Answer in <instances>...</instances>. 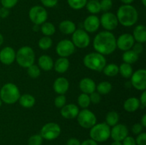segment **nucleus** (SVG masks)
I'll use <instances>...</instances> for the list:
<instances>
[{"label": "nucleus", "mask_w": 146, "mask_h": 145, "mask_svg": "<svg viewBox=\"0 0 146 145\" xmlns=\"http://www.w3.org/2000/svg\"><path fill=\"white\" fill-rule=\"evenodd\" d=\"M93 46L97 53L104 55H110L116 49V38L111 31H104L96 34Z\"/></svg>", "instance_id": "nucleus-1"}, {"label": "nucleus", "mask_w": 146, "mask_h": 145, "mask_svg": "<svg viewBox=\"0 0 146 145\" xmlns=\"http://www.w3.org/2000/svg\"><path fill=\"white\" fill-rule=\"evenodd\" d=\"M118 23L125 27L133 26L138 21V13L131 4H123L118 8L116 14Z\"/></svg>", "instance_id": "nucleus-2"}, {"label": "nucleus", "mask_w": 146, "mask_h": 145, "mask_svg": "<svg viewBox=\"0 0 146 145\" xmlns=\"http://www.w3.org/2000/svg\"><path fill=\"white\" fill-rule=\"evenodd\" d=\"M84 64L91 71L101 72L106 65V59L104 55L99 53H90L84 57Z\"/></svg>", "instance_id": "nucleus-3"}, {"label": "nucleus", "mask_w": 146, "mask_h": 145, "mask_svg": "<svg viewBox=\"0 0 146 145\" xmlns=\"http://www.w3.org/2000/svg\"><path fill=\"white\" fill-rule=\"evenodd\" d=\"M20 95L18 87L11 82H8L3 85L0 90V99L8 105H12L18 102Z\"/></svg>", "instance_id": "nucleus-4"}, {"label": "nucleus", "mask_w": 146, "mask_h": 145, "mask_svg": "<svg viewBox=\"0 0 146 145\" xmlns=\"http://www.w3.org/2000/svg\"><path fill=\"white\" fill-rule=\"evenodd\" d=\"M16 61L21 67L27 68L34 63L35 53L30 46H23L16 53Z\"/></svg>", "instance_id": "nucleus-5"}, {"label": "nucleus", "mask_w": 146, "mask_h": 145, "mask_svg": "<svg viewBox=\"0 0 146 145\" xmlns=\"http://www.w3.org/2000/svg\"><path fill=\"white\" fill-rule=\"evenodd\" d=\"M111 136V127L106 122L96 124L91 128L90 136L91 139L98 142H104L108 140Z\"/></svg>", "instance_id": "nucleus-6"}, {"label": "nucleus", "mask_w": 146, "mask_h": 145, "mask_svg": "<svg viewBox=\"0 0 146 145\" xmlns=\"http://www.w3.org/2000/svg\"><path fill=\"white\" fill-rule=\"evenodd\" d=\"M29 17L33 24L40 26L46 21L48 18V12L42 6L36 5L30 9Z\"/></svg>", "instance_id": "nucleus-7"}, {"label": "nucleus", "mask_w": 146, "mask_h": 145, "mask_svg": "<svg viewBox=\"0 0 146 145\" xmlns=\"http://www.w3.org/2000/svg\"><path fill=\"white\" fill-rule=\"evenodd\" d=\"M76 117L80 126L85 129H91L96 124L97 119L95 114L87 108L79 111Z\"/></svg>", "instance_id": "nucleus-8"}, {"label": "nucleus", "mask_w": 146, "mask_h": 145, "mask_svg": "<svg viewBox=\"0 0 146 145\" xmlns=\"http://www.w3.org/2000/svg\"><path fill=\"white\" fill-rule=\"evenodd\" d=\"M61 129L59 125L55 122H48L42 127L40 135L46 140L51 141L56 139L61 134Z\"/></svg>", "instance_id": "nucleus-9"}, {"label": "nucleus", "mask_w": 146, "mask_h": 145, "mask_svg": "<svg viewBox=\"0 0 146 145\" xmlns=\"http://www.w3.org/2000/svg\"><path fill=\"white\" fill-rule=\"evenodd\" d=\"M72 43L75 47L85 48L90 44V36L88 33L83 29H76L72 34Z\"/></svg>", "instance_id": "nucleus-10"}, {"label": "nucleus", "mask_w": 146, "mask_h": 145, "mask_svg": "<svg viewBox=\"0 0 146 145\" xmlns=\"http://www.w3.org/2000/svg\"><path fill=\"white\" fill-rule=\"evenodd\" d=\"M131 83L138 90L143 91L146 88V71L139 69L133 72L131 77Z\"/></svg>", "instance_id": "nucleus-11"}, {"label": "nucleus", "mask_w": 146, "mask_h": 145, "mask_svg": "<svg viewBox=\"0 0 146 145\" xmlns=\"http://www.w3.org/2000/svg\"><path fill=\"white\" fill-rule=\"evenodd\" d=\"M76 47L72 41L68 39L61 40L57 44L56 47V53L60 57L67 58L75 52Z\"/></svg>", "instance_id": "nucleus-12"}, {"label": "nucleus", "mask_w": 146, "mask_h": 145, "mask_svg": "<svg viewBox=\"0 0 146 145\" xmlns=\"http://www.w3.org/2000/svg\"><path fill=\"white\" fill-rule=\"evenodd\" d=\"M100 24L106 31H113L115 29L118 25V21L116 15L108 11L102 14L100 19Z\"/></svg>", "instance_id": "nucleus-13"}, {"label": "nucleus", "mask_w": 146, "mask_h": 145, "mask_svg": "<svg viewBox=\"0 0 146 145\" xmlns=\"http://www.w3.org/2000/svg\"><path fill=\"white\" fill-rule=\"evenodd\" d=\"M135 44V40L131 34H121L116 39V47L122 51L131 50Z\"/></svg>", "instance_id": "nucleus-14"}, {"label": "nucleus", "mask_w": 146, "mask_h": 145, "mask_svg": "<svg viewBox=\"0 0 146 145\" xmlns=\"http://www.w3.org/2000/svg\"><path fill=\"white\" fill-rule=\"evenodd\" d=\"M127 136H128V129L125 125L117 124L111 129V136L113 141L122 142Z\"/></svg>", "instance_id": "nucleus-15"}, {"label": "nucleus", "mask_w": 146, "mask_h": 145, "mask_svg": "<svg viewBox=\"0 0 146 145\" xmlns=\"http://www.w3.org/2000/svg\"><path fill=\"white\" fill-rule=\"evenodd\" d=\"M100 25V18L94 14L88 16L85 18L84 21V31L87 33H94L99 28Z\"/></svg>", "instance_id": "nucleus-16"}, {"label": "nucleus", "mask_w": 146, "mask_h": 145, "mask_svg": "<svg viewBox=\"0 0 146 145\" xmlns=\"http://www.w3.org/2000/svg\"><path fill=\"white\" fill-rule=\"evenodd\" d=\"M16 60V52L11 47L7 46L0 51V61L4 65H11Z\"/></svg>", "instance_id": "nucleus-17"}, {"label": "nucleus", "mask_w": 146, "mask_h": 145, "mask_svg": "<svg viewBox=\"0 0 146 145\" xmlns=\"http://www.w3.org/2000/svg\"><path fill=\"white\" fill-rule=\"evenodd\" d=\"M78 112L79 109L75 104H68L61 108V115L65 119H74L78 116Z\"/></svg>", "instance_id": "nucleus-18"}, {"label": "nucleus", "mask_w": 146, "mask_h": 145, "mask_svg": "<svg viewBox=\"0 0 146 145\" xmlns=\"http://www.w3.org/2000/svg\"><path fill=\"white\" fill-rule=\"evenodd\" d=\"M69 88V82L66 78L59 77L56 78L53 84V89L58 95H64Z\"/></svg>", "instance_id": "nucleus-19"}, {"label": "nucleus", "mask_w": 146, "mask_h": 145, "mask_svg": "<svg viewBox=\"0 0 146 145\" xmlns=\"http://www.w3.org/2000/svg\"><path fill=\"white\" fill-rule=\"evenodd\" d=\"M96 85L94 80L89 78H84L81 80L79 82V88L83 93L90 95L95 92Z\"/></svg>", "instance_id": "nucleus-20"}, {"label": "nucleus", "mask_w": 146, "mask_h": 145, "mask_svg": "<svg viewBox=\"0 0 146 145\" xmlns=\"http://www.w3.org/2000/svg\"><path fill=\"white\" fill-rule=\"evenodd\" d=\"M133 37L137 43L144 44L146 41V28L144 25H138L133 30Z\"/></svg>", "instance_id": "nucleus-21"}, {"label": "nucleus", "mask_w": 146, "mask_h": 145, "mask_svg": "<svg viewBox=\"0 0 146 145\" xmlns=\"http://www.w3.org/2000/svg\"><path fill=\"white\" fill-rule=\"evenodd\" d=\"M54 63L53 59L48 55H42L38 58V67L44 71H51L54 68Z\"/></svg>", "instance_id": "nucleus-22"}, {"label": "nucleus", "mask_w": 146, "mask_h": 145, "mask_svg": "<svg viewBox=\"0 0 146 145\" xmlns=\"http://www.w3.org/2000/svg\"><path fill=\"white\" fill-rule=\"evenodd\" d=\"M69 65L70 63L68 58L60 57L56 61L55 63H54V68L56 72L58 73H64L68 71Z\"/></svg>", "instance_id": "nucleus-23"}, {"label": "nucleus", "mask_w": 146, "mask_h": 145, "mask_svg": "<svg viewBox=\"0 0 146 145\" xmlns=\"http://www.w3.org/2000/svg\"><path fill=\"white\" fill-rule=\"evenodd\" d=\"M58 28L61 33H63L64 34H66V35L72 34L76 30V24L70 20H64V21H61L59 24Z\"/></svg>", "instance_id": "nucleus-24"}, {"label": "nucleus", "mask_w": 146, "mask_h": 145, "mask_svg": "<svg viewBox=\"0 0 146 145\" xmlns=\"http://www.w3.org/2000/svg\"><path fill=\"white\" fill-rule=\"evenodd\" d=\"M141 106V103L138 98H129L124 102L123 108L128 112H133L136 111Z\"/></svg>", "instance_id": "nucleus-25"}, {"label": "nucleus", "mask_w": 146, "mask_h": 145, "mask_svg": "<svg viewBox=\"0 0 146 145\" xmlns=\"http://www.w3.org/2000/svg\"><path fill=\"white\" fill-rule=\"evenodd\" d=\"M19 102L24 108H31L35 105L36 100L33 95L30 94H24L22 95H20V98L19 99Z\"/></svg>", "instance_id": "nucleus-26"}, {"label": "nucleus", "mask_w": 146, "mask_h": 145, "mask_svg": "<svg viewBox=\"0 0 146 145\" xmlns=\"http://www.w3.org/2000/svg\"><path fill=\"white\" fill-rule=\"evenodd\" d=\"M122 58L124 63L131 65L133 63H135L138 61L139 58V55L134 52L133 50H128V51H124Z\"/></svg>", "instance_id": "nucleus-27"}, {"label": "nucleus", "mask_w": 146, "mask_h": 145, "mask_svg": "<svg viewBox=\"0 0 146 145\" xmlns=\"http://www.w3.org/2000/svg\"><path fill=\"white\" fill-rule=\"evenodd\" d=\"M86 8L87 11L92 14H98L101 11V6H100V1L97 0H89L87 1L86 4Z\"/></svg>", "instance_id": "nucleus-28"}, {"label": "nucleus", "mask_w": 146, "mask_h": 145, "mask_svg": "<svg viewBox=\"0 0 146 145\" xmlns=\"http://www.w3.org/2000/svg\"><path fill=\"white\" fill-rule=\"evenodd\" d=\"M40 30L45 36H51L54 35L56 32L55 26L52 23L46 22V21L41 24Z\"/></svg>", "instance_id": "nucleus-29"}, {"label": "nucleus", "mask_w": 146, "mask_h": 145, "mask_svg": "<svg viewBox=\"0 0 146 145\" xmlns=\"http://www.w3.org/2000/svg\"><path fill=\"white\" fill-rule=\"evenodd\" d=\"M119 115L115 111H111L108 112L106 116V123L109 127H113L118 123L119 121Z\"/></svg>", "instance_id": "nucleus-30"}, {"label": "nucleus", "mask_w": 146, "mask_h": 145, "mask_svg": "<svg viewBox=\"0 0 146 145\" xmlns=\"http://www.w3.org/2000/svg\"><path fill=\"white\" fill-rule=\"evenodd\" d=\"M96 90H97V92L100 95H106L109 93L112 90V85L108 81H103L98 84Z\"/></svg>", "instance_id": "nucleus-31"}, {"label": "nucleus", "mask_w": 146, "mask_h": 145, "mask_svg": "<svg viewBox=\"0 0 146 145\" xmlns=\"http://www.w3.org/2000/svg\"><path fill=\"white\" fill-rule=\"evenodd\" d=\"M118 68H119V73L124 78H131L133 72V68L131 64L123 63L118 67Z\"/></svg>", "instance_id": "nucleus-32"}, {"label": "nucleus", "mask_w": 146, "mask_h": 145, "mask_svg": "<svg viewBox=\"0 0 146 145\" xmlns=\"http://www.w3.org/2000/svg\"><path fill=\"white\" fill-rule=\"evenodd\" d=\"M103 71H104V75L106 76L114 77L118 75V73H119V68L116 64L110 63L104 67Z\"/></svg>", "instance_id": "nucleus-33"}, {"label": "nucleus", "mask_w": 146, "mask_h": 145, "mask_svg": "<svg viewBox=\"0 0 146 145\" xmlns=\"http://www.w3.org/2000/svg\"><path fill=\"white\" fill-rule=\"evenodd\" d=\"M53 41L50 36H44L41 37L38 42V47L41 50H48L52 46Z\"/></svg>", "instance_id": "nucleus-34"}, {"label": "nucleus", "mask_w": 146, "mask_h": 145, "mask_svg": "<svg viewBox=\"0 0 146 145\" xmlns=\"http://www.w3.org/2000/svg\"><path fill=\"white\" fill-rule=\"evenodd\" d=\"M88 0H67L68 6L74 10L82 9L86 7Z\"/></svg>", "instance_id": "nucleus-35"}, {"label": "nucleus", "mask_w": 146, "mask_h": 145, "mask_svg": "<svg viewBox=\"0 0 146 145\" xmlns=\"http://www.w3.org/2000/svg\"><path fill=\"white\" fill-rule=\"evenodd\" d=\"M89 95H87L85 93H81L78 98V104L79 107H81L83 109H86L91 104Z\"/></svg>", "instance_id": "nucleus-36"}, {"label": "nucleus", "mask_w": 146, "mask_h": 145, "mask_svg": "<svg viewBox=\"0 0 146 145\" xmlns=\"http://www.w3.org/2000/svg\"><path fill=\"white\" fill-rule=\"evenodd\" d=\"M27 72H28V75L31 77V78H37L41 74V70H40L39 67L36 65H31L29 68H27Z\"/></svg>", "instance_id": "nucleus-37"}, {"label": "nucleus", "mask_w": 146, "mask_h": 145, "mask_svg": "<svg viewBox=\"0 0 146 145\" xmlns=\"http://www.w3.org/2000/svg\"><path fill=\"white\" fill-rule=\"evenodd\" d=\"M43 138L40 134H34L29 137L28 140V145H41Z\"/></svg>", "instance_id": "nucleus-38"}, {"label": "nucleus", "mask_w": 146, "mask_h": 145, "mask_svg": "<svg viewBox=\"0 0 146 145\" xmlns=\"http://www.w3.org/2000/svg\"><path fill=\"white\" fill-rule=\"evenodd\" d=\"M100 6L101 11L108 12L113 7L112 0H100Z\"/></svg>", "instance_id": "nucleus-39"}, {"label": "nucleus", "mask_w": 146, "mask_h": 145, "mask_svg": "<svg viewBox=\"0 0 146 145\" xmlns=\"http://www.w3.org/2000/svg\"><path fill=\"white\" fill-rule=\"evenodd\" d=\"M66 102V98L64 95H59L54 100V105L57 108H62Z\"/></svg>", "instance_id": "nucleus-40"}, {"label": "nucleus", "mask_w": 146, "mask_h": 145, "mask_svg": "<svg viewBox=\"0 0 146 145\" xmlns=\"http://www.w3.org/2000/svg\"><path fill=\"white\" fill-rule=\"evenodd\" d=\"M18 1L19 0H1V4L3 7L10 9L17 5Z\"/></svg>", "instance_id": "nucleus-41"}, {"label": "nucleus", "mask_w": 146, "mask_h": 145, "mask_svg": "<svg viewBox=\"0 0 146 145\" xmlns=\"http://www.w3.org/2000/svg\"><path fill=\"white\" fill-rule=\"evenodd\" d=\"M90 100L93 104H98L101 102V96L98 92H94L90 94L89 95Z\"/></svg>", "instance_id": "nucleus-42"}, {"label": "nucleus", "mask_w": 146, "mask_h": 145, "mask_svg": "<svg viewBox=\"0 0 146 145\" xmlns=\"http://www.w3.org/2000/svg\"><path fill=\"white\" fill-rule=\"evenodd\" d=\"M136 145H146V133L141 132L135 139Z\"/></svg>", "instance_id": "nucleus-43"}, {"label": "nucleus", "mask_w": 146, "mask_h": 145, "mask_svg": "<svg viewBox=\"0 0 146 145\" xmlns=\"http://www.w3.org/2000/svg\"><path fill=\"white\" fill-rule=\"evenodd\" d=\"M44 7L48 8H53L58 4V0H40Z\"/></svg>", "instance_id": "nucleus-44"}, {"label": "nucleus", "mask_w": 146, "mask_h": 145, "mask_svg": "<svg viewBox=\"0 0 146 145\" xmlns=\"http://www.w3.org/2000/svg\"><path fill=\"white\" fill-rule=\"evenodd\" d=\"M143 127L142 126L141 123H136L133 125L132 127V132L135 135H138L141 134L143 130Z\"/></svg>", "instance_id": "nucleus-45"}, {"label": "nucleus", "mask_w": 146, "mask_h": 145, "mask_svg": "<svg viewBox=\"0 0 146 145\" xmlns=\"http://www.w3.org/2000/svg\"><path fill=\"white\" fill-rule=\"evenodd\" d=\"M132 50L134 52L136 53L137 54L139 55L140 53H141L143 51V44H141V43H135L133 45Z\"/></svg>", "instance_id": "nucleus-46"}, {"label": "nucleus", "mask_w": 146, "mask_h": 145, "mask_svg": "<svg viewBox=\"0 0 146 145\" xmlns=\"http://www.w3.org/2000/svg\"><path fill=\"white\" fill-rule=\"evenodd\" d=\"M122 142L123 145H136L135 139L131 136H127Z\"/></svg>", "instance_id": "nucleus-47"}, {"label": "nucleus", "mask_w": 146, "mask_h": 145, "mask_svg": "<svg viewBox=\"0 0 146 145\" xmlns=\"http://www.w3.org/2000/svg\"><path fill=\"white\" fill-rule=\"evenodd\" d=\"M9 14V9L5 8V7H1L0 9V17L2 18H7Z\"/></svg>", "instance_id": "nucleus-48"}, {"label": "nucleus", "mask_w": 146, "mask_h": 145, "mask_svg": "<svg viewBox=\"0 0 146 145\" xmlns=\"http://www.w3.org/2000/svg\"><path fill=\"white\" fill-rule=\"evenodd\" d=\"M81 142L76 138H70L66 142V145H80Z\"/></svg>", "instance_id": "nucleus-49"}, {"label": "nucleus", "mask_w": 146, "mask_h": 145, "mask_svg": "<svg viewBox=\"0 0 146 145\" xmlns=\"http://www.w3.org/2000/svg\"><path fill=\"white\" fill-rule=\"evenodd\" d=\"M140 103H141V107H146V92L145 90H143L142 95H141V98H140Z\"/></svg>", "instance_id": "nucleus-50"}, {"label": "nucleus", "mask_w": 146, "mask_h": 145, "mask_svg": "<svg viewBox=\"0 0 146 145\" xmlns=\"http://www.w3.org/2000/svg\"><path fill=\"white\" fill-rule=\"evenodd\" d=\"M80 145H98V143L94 140H93L92 139H88L84 141Z\"/></svg>", "instance_id": "nucleus-51"}, {"label": "nucleus", "mask_w": 146, "mask_h": 145, "mask_svg": "<svg viewBox=\"0 0 146 145\" xmlns=\"http://www.w3.org/2000/svg\"><path fill=\"white\" fill-rule=\"evenodd\" d=\"M141 124L142 125V126L143 127H146V115H144L142 117V118H141Z\"/></svg>", "instance_id": "nucleus-52"}, {"label": "nucleus", "mask_w": 146, "mask_h": 145, "mask_svg": "<svg viewBox=\"0 0 146 145\" xmlns=\"http://www.w3.org/2000/svg\"><path fill=\"white\" fill-rule=\"evenodd\" d=\"M121 1L124 4H131L134 0H121Z\"/></svg>", "instance_id": "nucleus-53"}, {"label": "nucleus", "mask_w": 146, "mask_h": 145, "mask_svg": "<svg viewBox=\"0 0 146 145\" xmlns=\"http://www.w3.org/2000/svg\"><path fill=\"white\" fill-rule=\"evenodd\" d=\"M40 30V27L38 25H36V24H34V27H33V31H35V32H37V31H38Z\"/></svg>", "instance_id": "nucleus-54"}, {"label": "nucleus", "mask_w": 146, "mask_h": 145, "mask_svg": "<svg viewBox=\"0 0 146 145\" xmlns=\"http://www.w3.org/2000/svg\"><path fill=\"white\" fill-rule=\"evenodd\" d=\"M111 145H123L122 142H118V141H114Z\"/></svg>", "instance_id": "nucleus-55"}, {"label": "nucleus", "mask_w": 146, "mask_h": 145, "mask_svg": "<svg viewBox=\"0 0 146 145\" xmlns=\"http://www.w3.org/2000/svg\"><path fill=\"white\" fill-rule=\"evenodd\" d=\"M3 42H4V37H3L2 34L0 33V45L3 44Z\"/></svg>", "instance_id": "nucleus-56"}, {"label": "nucleus", "mask_w": 146, "mask_h": 145, "mask_svg": "<svg viewBox=\"0 0 146 145\" xmlns=\"http://www.w3.org/2000/svg\"><path fill=\"white\" fill-rule=\"evenodd\" d=\"M141 2L144 7H146V0H141Z\"/></svg>", "instance_id": "nucleus-57"}, {"label": "nucleus", "mask_w": 146, "mask_h": 145, "mask_svg": "<svg viewBox=\"0 0 146 145\" xmlns=\"http://www.w3.org/2000/svg\"><path fill=\"white\" fill-rule=\"evenodd\" d=\"M1 102H2V101H1V99H0V106H1Z\"/></svg>", "instance_id": "nucleus-58"}, {"label": "nucleus", "mask_w": 146, "mask_h": 145, "mask_svg": "<svg viewBox=\"0 0 146 145\" xmlns=\"http://www.w3.org/2000/svg\"><path fill=\"white\" fill-rule=\"evenodd\" d=\"M97 1H100V0H97Z\"/></svg>", "instance_id": "nucleus-59"}]
</instances>
